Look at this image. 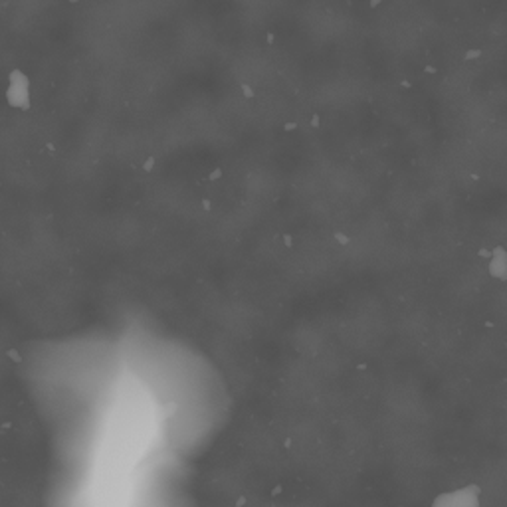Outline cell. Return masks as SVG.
Returning a JSON list of instances; mask_svg holds the SVG:
<instances>
[{"label": "cell", "instance_id": "6da1fadb", "mask_svg": "<svg viewBox=\"0 0 507 507\" xmlns=\"http://www.w3.org/2000/svg\"><path fill=\"white\" fill-rule=\"evenodd\" d=\"M8 103L12 107H20V109H28L30 107V95H28V77L22 72H12L10 73V85L6 91Z\"/></svg>", "mask_w": 507, "mask_h": 507}]
</instances>
